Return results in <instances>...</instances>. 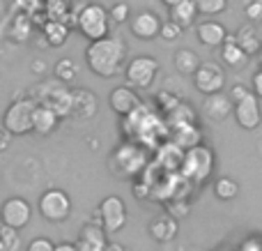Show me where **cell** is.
Here are the masks:
<instances>
[{
  "mask_svg": "<svg viewBox=\"0 0 262 251\" xmlns=\"http://www.w3.org/2000/svg\"><path fill=\"white\" fill-rule=\"evenodd\" d=\"M0 226H3V224H0Z\"/></svg>",
  "mask_w": 262,
  "mask_h": 251,
  "instance_id": "41",
  "label": "cell"
},
{
  "mask_svg": "<svg viewBox=\"0 0 262 251\" xmlns=\"http://www.w3.org/2000/svg\"><path fill=\"white\" fill-rule=\"evenodd\" d=\"M193 3L203 16H219L228 9V0H193Z\"/></svg>",
  "mask_w": 262,
  "mask_h": 251,
  "instance_id": "28",
  "label": "cell"
},
{
  "mask_svg": "<svg viewBox=\"0 0 262 251\" xmlns=\"http://www.w3.org/2000/svg\"><path fill=\"white\" fill-rule=\"evenodd\" d=\"M159 74V60L154 55H136L124 67L127 86L134 90H147Z\"/></svg>",
  "mask_w": 262,
  "mask_h": 251,
  "instance_id": "5",
  "label": "cell"
},
{
  "mask_svg": "<svg viewBox=\"0 0 262 251\" xmlns=\"http://www.w3.org/2000/svg\"><path fill=\"white\" fill-rule=\"evenodd\" d=\"M76 74H78V65L74 62L72 58H60L53 67V78L60 83H64V86L72 83L74 78H76Z\"/></svg>",
  "mask_w": 262,
  "mask_h": 251,
  "instance_id": "27",
  "label": "cell"
},
{
  "mask_svg": "<svg viewBox=\"0 0 262 251\" xmlns=\"http://www.w3.org/2000/svg\"><path fill=\"white\" fill-rule=\"evenodd\" d=\"M37 210L44 217L46 221H53V224H62L69 215H72V198L67 196V192L62 189H46L39 196L37 203Z\"/></svg>",
  "mask_w": 262,
  "mask_h": 251,
  "instance_id": "6",
  "label": "cell"
},
{
  "mask_svg": "<svg viewBox=\"0 0 262 251\" xmlns=\"http://www.w3.org/2000/svg\"><path fill=\"white\" fill-rule=\"evenodd\" d=\"M232 118H235V122L239 124L242 129H246V132L258 129L260 122H262L260 99L253 95V92H249V95H244L242 99L232 101Z\"/></svg>",
  "mask_w": 262,
  "mask_h": 251,
  "instance_id": "11",
  "label": "cell"
},
{
  "mask_svg": "<svg viewBox=\"0 0 262 251\" xmlns=\"http://www.w3.org/2000/svg\"><path fill=\"white\" fill-rule=\"evenodd\" d=\"M53 249H55V244L49 238H35L26 247V251H53Z\"/></svg>",
  "mask_w": 262,
  "mask_h": 251,
  "instance_id": "33",
  "label": "cell"
},
{
  "mask_svg": "<svg viewBox=\"0 0 262 251\" xmlns=\"http://www.w3.org/2000/svg\"><path fill=\"white\" fill-rule=\"evenodd\" d=\"M99 226L106 233H120L127 224V205L120 196H106L99 203Z\"/></svg>",
  "mask_w": 262,
  "mask_h": 251,
  "instance_id": "9",
  "label": "cell"
},
{
  "mask_svg": "<svg viewBox=\"0 0 262 251\" xmlns=\"http://www.w3.org/2000/svg\"><path fill=\"white\" fill-rule=\"evenodd\" d=\"M193 86L200 95H219L226 88V74L216 62H203L193 74Z\"/></svg>",
  "mask_w": 262,
  "mask_h": 251,
  "instance_id": "12",
  "label": "cell"
},
{
  "mask_svg": "<svg viewBox=\"0 0 262 251\" xmlns=\"http://www.w3.org/2000/svg\"><path fill=\"white\" fill-rule=\"evenodd\" d=\"M177 231H180V226H177V219L170 212H163V215L154 217L149 221V235L157 242H170V240H175Z\"/></svg>",
  "mask_w": 262,
  "mask_h": 251,
  "instance_id": "18",
  "label": "cell"
},
{
  "mask_svg": "<svg viewBox=\"0 0 262 251\" xmlns=\"http://www.w3.org/2000/svg\"><path fill=\"white\" fill-rule=\"evenodd\" d=\"M198 16L200 14H198V7H195L193 0H182L175 7H170V21L175 23L177 28H182V30L193 26Z\"/></svg>",
  "mask_w": 262,
  "mask_h": 251,
  "instance_id": "22",
  "label": "cell"
},
{
  "mask_svg": "<svg viewBox=\"0 0 262 251\" xmlns=\"http://www.w3.org/2000/svg\"><path fill=\"white\" fill-rule=\"evenodd\" d=\"M242 5H244V16L253 26L262 23V0H242Z\"/></svg>",
  "mask_w": 262,
  "mask_h": 251,
  "instance_id": "29",
  "label": "cell"
},
{
  "mask_svg": "<svg viewBox=\"0 0 262 251\" xmlns=\"http://www.w3.org/2000/svg\"><path fill=\"white\" fill-rule=\"evenodd\" d=\"M219 51H221V62L226 65V67H230V69H239V67H244V65L249 62V55L239 49L235 35H228L226 41H223V46Z\"/></svg>",
  "mask_w": 262,
  "mask_h": 251,
  "instance_id": "21",
  "label": "cell"
},
{
  "mask_svg": "<svg viewBox=\"0 0 262 251\" xmlns=\"http://www.w3.org/2000/svg\"><path fill=\"white\" fill-rule=\"evenodd\" d=\"M28 99H32L37 106L51 109L60 120L72 118V90L64 83L55 81V78H46V81L35 83L28 90Z\"/></svg>",
  "mask_w": 262,
  "mask_h": 251,
  "instance_id": "2",
  "label": "cell"
},
{
  "mask_svg": "<svg viewBox=\"0 0 262 251\" xmlns=\"http://www.w3.org/2000/svg\"><path fill=\"white\" fill-rule=\"evenodd\" d=\"M182 28H177L172 21H168V23H161V30H159V37H161L163 41H177L182 37Z\"/></svg>",
  "mask_w": 262,
  "mask_h": 251,
  "instance_id": "32",
  "label": "cell"
},
{
  "mask_svg": "<svg viewBox=\"0 0 262 251\" xmlns=\"http://www.w3.org/2000/svg\"><path fill=\"white\" fill-rule=\"evenodd\" d=\"M214 196H216L219 201H232V198H237L239 196V184H237V180L228 178V175L219 178L216 182H214Z\"/></svg>",
  "mask_w": 262,
  "mask_h": 251,
  "instance_id": "26",
  "label": "cell"
},
{
  "mask_svg": "<svg viewBox=\"0 0 262 251\" xmlns=\"http://www.w3.org/2000/svg\"><path fill=\"white\" fill-rule=\"evenodd\" d=\"M258 55H260V69H262V49H260V53H258Z\"/></svg>",
  "mask_w": 262,
  "mask_h": 251,
  "instance_id": "40",
  "label": "cell"
},
{
  "mask_svg": "<svg viewBox=\"0 0 262 251\" xmlns=\"http://www.w3.org/2000/svg\"><path fill=\"white\" fill-rule=\"evenodd\" d=\"M232 115V99L226 97L223 92L219 95H209L203 101V118L212 124H219Z\"/></svg>",
  "mask_w": 262,
  "mask_h": 251,
  "instance_id": "15",
  "label": "cell"
},
{
  "mask_svg": "<svg viewBox=\"0 0 262 251\" xmlns=\"http://www.w3.org/2000/svg\"><path fill=\"white\" fill-rule=\"evenodd\" d=\"M161 3H163V5H168V7H175V5H177V3H182V0H161Z\"/></svg>",
  "mask_w": 262,
  "mask_h": 251,
  "instance_id": "39",
  "label": "cell"
},
{
  "mask_svg": "<svg viewBox=\"0 0 262 251\" xmlns=\"http://www.w3.org/2000/svg\"><path fill=\"white\" fill-rule=\"evenodd\" d=\"M99 101L97 95L88 88H74L72 90V118L78 120H92L97 115Z\"/></svg>",
  "mask_w": 262,
  "mask_h": 251,
  "instance_id": "14",
  "label": "cell"
},
{
  "mask_svg": "<svg viewBox=\"0 0 262 251\" xmlns=\"http://www.w3.org/2000/svg\"><path fill=\"white\" fill-rule=\"evenodd\" d=\"M60 127V118L46 106H37L32 113V134L37 136H51Z\"/></svg>",
  "mask_w": 262,
  "mask_h": 251,
  "instance_id": "20",
  "label": "cell"
},
{
  "mask_svg": "<svg viewBox=\"0 0 262 251\" xmlns=\"http://www.w3.org/2000/svg\"><path fill=\"white\" fill-rule=\"evenodd\" d=\"M127 60V44L120 37H104V39L90 41L85 49V65L92 74L101 78H113L120 74Z\"/></svg>",
  "mask_w": 262,
  "mask_h": 251,
  "instance_id": "1",
  "label": "cell"
},
{
  "mask_svg": "<svg viewBox=\"0 0 262 251\" xmlns=\"http://www.w3.org/2000/svg\"><path fill=\"white\" fill-rule=\"evenodd\" d=\"M129 16H131V9L127 3H115L113 7L108 9V18L113 23H127Z\"/></svg>",
  "mask_w": 262,
  "mask_h": 251,
  "instance_id": "31",
  "label": "cell"
},
{
  "mask_svg": "<svg viewBox=\"0 0 262 251\" xmlns=\"http://www.w3.org/2000/svg\"><path fill=\"white\" fill-rule=\"evenodd\" d=\"M44 69H46V67H44V62H41V60H39V62H32V72H39V74H41Z\"/></svg>",
  "mask_w": 262,
  "mask_h": 251,
  "instance_id": "37",
  "label": "cell"
},
{
  "mask_svg": "<svg viewBox=\"0 0 262 251\" xmlns=\"http://www.w3.org/2000/svg\"><path fill=\"white\" fill-rule=\"evenodd\" d=\"M195 35H198V41L203 46H209V49H221L223 41L228 37V30L214 18H207V21L198 23L195 26Z\"/></svg>",
  "mask_w": 262,
  "mask_h": 251,
  "instance_id": "17",
  "label": "cell"
},
{
  "mask_svg": "<svg viewBox=\"0 0 262 251\" xmlns=\"http://www.w3.org/2000/svg\"><path fill=\"white\" fill-rule=\"evenodd\" d=\"M172 62H175V69L182 76H193L198 72V67L203 65V60L198 58V53L193 49H180L172 58Z\"/></svg>",
  "mask_w": 262,
  "mask_h": 251,
  "instance_id": "23",
  "label": "cell"
},
{
  "mask_svg": "<svg viewBox=\"0 0 262 251\" xmlns=\"http://www.w3.org/2000/svg\"><path fill=\"white\" fill-rule=\"evenodd\" d=\"M18 249V235L16 231L0 226V251H16Z\"/></svg>",
  "mask_w": 262,
  "mask_h": 251,
  "instance_id": "30",
  "label": "cell"
},
{
  "mask_svg": "<svg viewBox=\"0 0 262 251\" xmlns=\"http://www.w3.org/2000/svg\"><path fill=\"white\" fill-rule=\"evenodd\" d=\"M214 169V152L207 145H195L184 155V173L195 182H203L212 175Z\"/></svg>",
  "mask_w": 262,
  "mask_h": 251,
  "instance_id": "8",
  "label": "cell"
},
{
  "mask_svg": "<svg viewBox=\"0 0 262 251\" xmlns=\"http://www.w3.org/2000/svg\"><path fill=\"white\" fill-rule=\"evenodd\" d=\"M251 92H253L258 99H262V69L253 74V78H251Z\"/></svg>",
  "mask_w": 262,
  "mask_h": 251,
  "instance_id": "34",
  "label": "cell"
},
{
  "mask_svg": "<svg viewBox=\"0 0 262 251\" xmlns=\"http://www.w3.org/2000/svg\"><path fill=\"white\" fill-rule=\"evenodd\" d=\"M108 106H111V111H113V113L122 115V118H129L136 109H140V106H143V101H140L138 92H136L134 88L118 86V88H113V90L108 92Z\"/></svg>",
  "mask_w": 262,
  "mask_h": 251,
  "instance_id": "13",
  "label": "cell"
},
{
  "mask_svg": "<svg viewBox=\"0 0 262 251\" xmlns=\"http://www.w3.org/2000/svg\"><path fill=\"white\" fill-rule=\"evenodd\" d=\"M53 251H81L78 249V244H72V242H60V244H55V249Z\"/></svg>",
  "mask_w": 262,
  "mask_h": 251,
  "instance_id": "36",
  "label": "cell"
},
{
  "mask_svg": "<svg viewBox=\"0 0 262 251\" xmlns=\"http://www.w3.org/2000/svg\"><path fill=\"white\" fill-rule=\"evenodd\" d=\"M30 219H32V207H30V203L21 196L7 198V201L3 203V207H0V224L16 231V233L26 228V226L30 224Z\"/></svg>",
  "mask_w": 262,
  "mask_h": 251,
  "instance_id": "10",
  "label": "cell"
},
{
  "mask_svg": "<svg viewBox=\"0 0 262 251\" xmlns=\"http://www.w3.org/2000/svg\"><path fill=\"white\" fill-rule=\"evenodd\" d=\"M76 28L88 41H97L108 37V28H111L108 9L99 3L85 5L76 16Z\"/></svg>",
  "mask_w": 262,
  "mask_h": 251,
  "instance_id": "3",
  "label": "cell"
},
{
  "mask_svg": "<svg viewBox=\"0 0 262 251\" xmlns=\"http://www.w3.org/2000/svg\"><path fill=\"white\" fill-rule=\"evenodd\" d=\"M35 109H37V104L32 99H28V97L14 99L3 115V127L7 129L12 136L32 134V113H35Z\"/></svg>",
  "mask_w": 262,
  "mask_h": 251,
  "instance_id": "4",
  "label": "cell"
},
{
  "mask_svg": "<svg viewBox=\"0 0 262 251\" xmlns=\"http://www.w3.org/2000/svg\"><path fill=\"white\" fill-rule=\"evenodd\" d=\"M69 37V26L60 21H49L44 26V39L49 41L51 46H62Z\"/></svg>",
  "mask_w": 262,
  "mask_h": 251,
  "instance_id": "25",
  "label": "cell"
},
{
  "mask_svg": "<svg viewBox=\"0 0 262 251\" xmlns=\"http://www.w3.org/2000/svg\"><path fill=\"white\" fill-rule=\"evenodd\" d=\"M106 231L99 224H85L81 228V247L90 249H106Z\"/></svg>",
  "mask_w": 262,
  "mask_h": 251,
  "instance_id": "24",
  "label": "cell"
},
{
  "mask_svg": "<svg viewBox=\"0 0 262 251\" xmlns=\"http://www.w3.org/2000/svg\"><path fill=\"white\" fill-rule=\"evenodd\" d=\"M104 251H127V249H122L120 244H106V249Z\"/></svg>",
  "mask_w": 262,
  "mask_h": 251,
  "instance_id": "38",
  "label": "cell"
},
{
  "mask_svg": "<svg viewBox=\"0 0 262 251\" xmlns=\"http://www.w3.org/2000/svg\"><path fill=\"white\" fill-rule=\"evenodd\" d=\"M129 26L138 39H154V37H159V30H161V18L149 9H143L131 18Z\"/></svg>",
  "mask_w": 262,
  "mask_h": 251,
  "instance_id": "16",
  "label": "cell"
},
{
  "mask_svg": "<svg viewBox=\"0 0 262 251\" xmlns=\"http://www.w3.org/2000/svg\"><path fill=\"white\" fill-rule=\"evenodd\" d=\"M145 161H147V157H145V152L140 150L138 145H134V143H122V145L113 152V157H111V171L118 173L120 178H131V175H136L143 169Z\"/></svg>",
  "mask_w": 262,
  "mask_h": 251,
  "instance_id": "7",
  "label": "cell"
},
{
  "mask_svg": "<svg viewBox=\"0 0 262 251\" xmlns=\"http://www.w3.org/2000/svg\"><path fill=\"white\" fill-rule=\"evenodd\" d=\"M235 39H237V44H239V49L244 51L249 58L251 55H258L260 49H262V39H260L258 26H253V23H244L242 28H237Z\"/></svg>",
  "mask_w": 262,
  "mask_h": 251,
  "instance_id": "19",
  "label": "cell"
},
{
  "mask_svg": "<svg viewBox=\"0 0 262 251\" xmlns=\"http://www.w3.org/2000/svg\"><path fill=\"white\" fill-rule=\"evenodd\" d=\"M12 138H14V136L7 132V129L0 127V152H5L9 145H12Z\"/></svg>",
  "mask_w": 262,
  "mask_h": 251,
  "instance_id": "35",
  "label": "cell"
}]
</instances>
